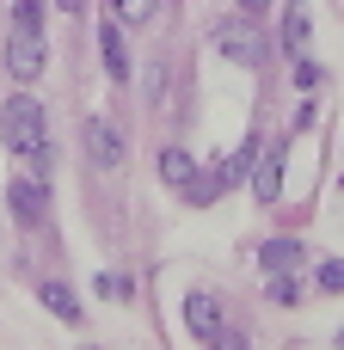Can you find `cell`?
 <instances>
[{
  "mask_svg": "<svg viewBox=\"0 0 344 350\" xmlns=\"http://www.w3.org/2000/svg\"><path fill=\"white\" fill-rule=\"evenodd\" d=\"M209 43H215V55H222V62H234V68H259V62H265V37H259V18H246V12L222 18V25L209 31Z\"/></svg>",
  "mask_w": 344,
  "mask_h": 350,
  "instance_id": "cell-3",
  "label": "cell"
},
{
  "mask_svg": "<svg viewBox=\"0 0 344 350\" xmlns=\"http://www.w3.org/2000/svg\"><path fill=\"white\" fill-rule=\"evenodd\" d=\"M302 258H308V252H302V240H265V246H259V265H265L271 277H277V271H295Z\"/></svg>",
  "mask_w": 344,
  "mask_h": 350,
  "instance_id": "cell-12",
  "label": "cell"
},
{
  "mask_svg": "<svg viewBox=\"0 0 344 350\" xmlns=\"http://www.w3.org/2000/svg\"><path fill=\"white\" fill-rule=\"evenodd\" d=\"M209 350H246V338H240V332H228V326H222V332H215V338H209Z\"/></svg>",
  "mask_w": 344,
  "mask_h": 350,
  "instance_id": "cell-18",
  "label": "cell"
},
{
  "mask_svg": "<svg viewBox=\"0 0 344 350\" xmlns=\"http://www.w3.org/2000/svg\"><path fill=\"white\" fill-rule=\"evenodd\" d=\"M43 6L49 0H12V25H6V74L12 80H37L49 49H43Z\"/></svg>",
  "mask_w": 344,
  "mask_h": 350,
  "instance_id": "cell-2",
  "label": "cell"
},
{
  "mask_svg": "<svg viewBox=\"0 0 344 350\" xmlns=\"http://www.w3.org/2000/svg\"><path fill=\"white\" fill-rule=\"evenodd\" d=\"M295 86H302V92H314V86H320V68H314L308 55H295Z\"/></svg>",
  "mask_w": 344,
  "mask_h": 350,
  "instance_id": "cell-17",
  "label": "cell"
},
{
  "mask_svg": "<svg viewBox=\"0 0 344 350\" xmlns=\"http://www.w3.org/2000/svg\"><path fill=\"white\" fill-rule=\"evenodd\" d=\"M111 12H117V25H123V31H142V25H154L160 0H111Z\"/></svg>",
  "mask_w": 344,
  "mask_h": 350,
  "instance_id": "cell-14",
  "label": "cell"
},
{
  "mask_svg": "<svg viewBox=\"0 0 344 350\" xmlns=\"http://www.w3.org/2000/svg\"><path fill=\"white\" fill-rule=\"evenodd\" d=\"M259 148H265V142H259V129H246V142H240V148H234V160L222 166V185H234V178H252V166H259Z\"/></svg>",
  "mask_w": 344,
  "mask_h": 350,
  "instance_id": "cell-13",
  "label": "cell"
},
{
  "mask_svg": "<svg viewBox=\"0 0 344 350\" xmlns=\"http://www.w3.org/2000/svg\"><path fill=\"white\" fill-rule=\"evenodd\" d=\"M271 301H277V308H295V301H302V283H295L289 271H277V277H271Z\"/></svg>",
  "mask_w": 344,
  "mask_h": 350,
  "instance_id": "cell-15",
  "label": "cell"
},
{
  "mask_svg": "<svg viewBox=\"0 0 344 350\" xmlns=\"http://www.w3.org/2000/svg\"><path fill=\"white\" fill-rule=\"evenodd\" d=\"M234 6H240L246 18H265V6H271V0H234Z\"/></svg>",
  "mask_w": 344,
  "mask_h": 350,
  "instance_id": "cell-19",
  "label": "cell"
},
{
  "mask_svg": "<svg viewBox=\"0 0 344 350\" xmlns=\"http://www.w3.org/2000/svg\"><path fill=\"white\" fill-rule=\"evenodd\" d=\"M86 160H92L98 172L123 166V129H117V123H105V117H92V123H86Z\"/></svg>",
  "mask_w": 344,
  "mask_h": 350,
  "instance_id": "cell-6",
  "label": "cell"
},
{
  "mask_svg": "<svg viewBox=\"0 0 344 350\" xmlns=\"http://www.w3.org/2000/svg\"><path fill=\"white\" fill-rule=\"evenodd\" d=\"M283 160H289V142L259 148V166H252V197L259 203H277L283 197Z\"/></svg>",
  "mask_w": 344,
  "mask_h": 350,
  "instance_id": "cell-5",
  "label": "cell"
},
{
  "mask_svg": "<svg viewBox=\"0 0 344 350\" xmlns=\"http://www.w3.org/2000/svg\"><path fill=\"white\" fill-rule=\"evenodd\" d=\"M37 301H43L62 326H80V314H86V308L74 301V289H68V283H43V289H37Z\"/></svg>",
  "mask_w": 344,
  "mask_h": 350,
  "instance_id": "cell-10",
  "label": "cell"
},
{
  "mask_svg": "<svg viewBox=\"0 0 344 350\" xmlns=\"http://www.w3.org/2000/svg\"><path fill=\"white\" fill-rule=\"evenodd\" d=\"M98 55H105V74L123 86V80H129V49H123V25H117V18L98 25Z\"/></svg>",
  "mask_w": 344,
  "mask_h": 350,
  "instance_id": "cell-8",
  "label": "cell"
},
{
  "mask_svg": "<svg viewBox=\"0 0 344 350\" xmlns=\"http://www.w3.org/2000/svg\"><path fill=\"white\" fill-rule=\"evenodd\" d=\"M308 37H314V18H308V6H302V0H289V6H283V49H289V55H302V49H308Z\"/></svg>",
  "mask_w": 344,
  "mask_h": 350,
  "instance_id": "cell-9",
  "label": "cell"
},
{
  "mask_svg": "<svg viewBox=\"0 0 344 350\" xmlns=\"http://www.w3.org/2000/svg\"><path fill=\"white\" fill-rule=\"evenodd\" d=\"M6 209H12L18 228H43V215H49V191H43V178H37V172L6 178Z\"/></svg>",
  "mask_w": 344,
  "mask_h": 350,
  "instance_id": "cell-4",
  "label": "cell"
},
{
  "mask_svg": "<svg viewBox=\"0 0 344 350\" xmlns=\"http://www.w3.org/2000/svg\"><path fill=\"white\" fill-rule=\"evenodd\" d=\"M0 135H6V148L37 172V178H49V166H55V142H49V111L31 98V92H18V98H6L0 105Z\"/></svg>",
  "mask_w": 344,
  "mask_h": 350,
  "instance_id": "cell-1",
  "label": "cell"
},
{
  "mask_svg": "<svg viewBox=\"0 0 344 350\" xmlns=\"http://www.w3.org/2000/svg\"><path fill=\"white\" fill-rule=\"evenodd\" d=\"M160 178H166L172 191H191V185H197V160H191L185 148H166V154H160Z\"/></svg>",
  "mask_w": 344,
  "mask_h": 350,
  "instance_id": "cell-11",
  "label": "cell"
},
{
  "mask_svg": "<svg viewBox=\"0 0 344 350\" xmlns=\"http://www.w3.org/2000/svg\"><path fill=\"white\" fill-rule=\"evenodd\" d=\"M55 6H62V12H80V6H86V0H55Z\"/></svg>",
  "mask_w": 344,
  "mask_h": 350,
  "instance_id": "cell-20",
  "label": "cell"
},
{
  "mask_svg": "<svg viewBox=\"0 0 344 350\" xmlns=\"http://www.w3.org/2000/svg\"><path fill=\"white\" fill-rule=\"evenodd\" d=\"M320 289L326 295H344V258H326L320 265Z\"/></svg>",
  "mask_w": 344,
  "mask_h": 350,
  "instance_id": "cell-16",
  "label": "cell"
},
{
  "mask_svg": "<svg viewBox=\"0 0 344 350\" xmlns=\"http://www.w3.org/2000/svg\"><path fill=\"white\" fill-rule=\"evenodd\" d=\"M185 326H191V338H203V345H209V338L228 326V320H222V301H215V295H203V289H197V295H185Z\"/></svg>",
  "mask_w": 344,
  "mask_h": 350,
  "instance_id": "cell-7",
  "label": "cell"
}]
</instances>
